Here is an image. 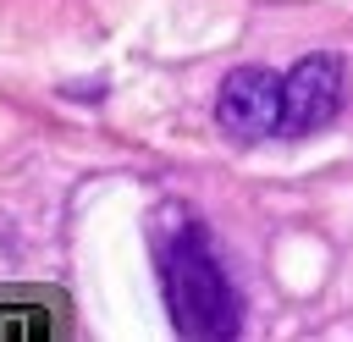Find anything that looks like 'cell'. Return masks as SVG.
I'll return each mask as SVG.
<instances>
[{
  "mask_svg": "<svg viewBox=\"0 0 353 342\" xmlns=\"http://www.w3.org/2000/svg\"><path fill=\"white\" fill-rule=\"evenodd\" d=\"M154 254H160V287H165L171 325L182 336H232L237 331V292H232L204 226L188 215L160 221Z\"/></svg>",
  "mask_w": 353,
  "mask_h": 342,
  "instance_id": "cell-1",
  "label": "cell"
},
{
  "mask_svg": "<svg viewBox=\"0 0 353 342\" xmlns=\"http://www.w3.org/2000/svg\"><path fill=\"white\" fill-rule=\"evenodd\" d=\"M336 110H342V61L336 55H303L281 77V132L287 138L320 132Z\"/></svg>",
  "mask_w": 353,
  "mask_h": 342,
  "instance_id": "cell-3",
  "label": "cell"
},
{
  "mask_svg": "<svg viewBox=\"0 0 353 342\" xmlns=\"http://www.w3.org/2000/svg\"><path fill=\"white\" fill-rule=\"evenodd\" d=\"M215 116L237 143H259L270 132H281V77L265 66H237L221 77L215 94Z\"/></svg>",
  "mask_w": 353,
  "mask_h": 342,
  "instance_id": "cell-2",
  "label": "cell"
}]
</instances>
